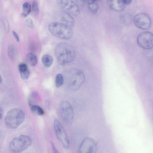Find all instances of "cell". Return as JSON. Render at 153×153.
Segmentation results:
<instances>
[{
    "mask_svg": "<svg viewBox=\"0 0 153 153\" xmlns=\"http://www.w3.org/2000/svg\"><path fill=\"white\" fill-rule=\"evenodd\" d=\"M54 53L58 63L62 65L71 62L75 56V51L73 47L64 42L59 43L56 46Z\"/></svg>",
    "mask_w": 153,
    "mask_h": 153,
    "instance_id": "cell-1",
    "label": "cell"
},
{
    "mask_svg": "<svg viewBox=\"0 0 153 153\" xmlns=\"http://www.w3.org/2000/svg\"><path fill=\"white\" fill-rule=\"evenodd\" d=\"M65 79L68 88L72 91H76L84 83L85 76L81 70L72 68L66 71Z\"/></svg>",
    "mask_w": 153,
    "mask_h": 153,
    "instance_id": "cell-2",
    "label": "cell"
},
{
    "mask_svg": "<svg viewBox=\"0 0 153 153\" xmlns=\"http://www.w3.org/2000/svg\"><path fill=\"white\" fill-rule=\"evenodd\" d=\"M49 30L55 37L63 39H69L73 35L71 27L59 22L50 23L48 25Z\"/></svg>",
    "mask_w": 153,
    "mask_h": 153,
    "instance_id": "cell-3",
    "label": "cell"
},
{
    "mask_svg": "<svg viewBox=\"0 0 153 153\" xmlns=\"http://www.w3.org/2000/svg\"><path fill=\"white\" fill-rule=\"evenodd\" d=\"M25 118V114L22 110L18 108H13L7 112L4 121L8 128L14 129L23 122Z\"/></svg>",
    "mask_w": 153,
    "mask_h": 153,
    "instance_id": "cell-4",
    "label": "cell"
},
{
    "mask_svg": "<svg viewBox=\"0 0 153 153\" xmlns=\"http://www.w3.org/2000/svg\"><path fill=\"white\" fill-rule=\"evenodd\" d=\"M32 140L29 136L21 135L13 138L9 146L10 151L13 153H20L27 149L31 145Z\"/></svg>",
    "mask_w": 153,
    "mask_h": 153,
    "instance_id": "cell-5",
    "label": "cell"
},
{
    "mask_svg": "<svg viewBox=\"0 0 153 153\" xmlns=\"http://www.w3.org/2000/svg\"><path fill=\"white\" fill-rule=\"evenodd\" d=\"M59 111L61 118L65 123L70 124L72 122L73 110L69 102L66 100L62 101L59 105Z\"/></svg>",
    "mask_w": 153,
    "mask_h": 153,
    "instance_id": "cell-6",
    "label": "cell"
},
{
    "mask_svg": "<svg viewBox=\"0 0 153 153\" xmlns=\"http://www.w3.org/2000/svg\"><path fill=\"white\" fill-rule=\"evenodd\" d=\"M53 126L57 138L64 148L68 149L69 146V141L63 126L60 122L57 119L54 121Z\"/></svg>",
    "mask_w": 153,
    "mask_h": 153,
    "instance_id": "cell-7",
    "label": "cell"
},
{
    "mask_svg": "<svg viewBox=\"0 0 153 153\" xmlns=\"http://www.w3.org/2000/svg\"><path fill=\"white\" fill-rule=\"evenodd\" d=\"M138 45L145 49H150L153 47V35L150 32L145 31L140 33L137 38Z\"/></svg>",
    "mask_w": 153,
    "mask_h": 153,
    "instance_id": "cell-8",
    "label": "cell"
},
{
    "mask_svg": "<svg viewBox=\"0 0 153 153\" xmlns=\"http://www.w3.org/2000/svg\"><path fill=\"white\" fill-rule=\"evenodd\" d=\"M58 4L64 11L71 15L77 16L80 13L77 5L72 0H58Z\"/></svg>",
    "mask_w": 153,
    "mask_h": 153,
    "instance_id": "cell-9",
    "label": "cell"
},
{
    "mask_svg": "<svg viewBox=\"0 0 153 153\" xmlns=\"http://www.w3.org/2000/svg\"><path fill=\"white\" fill-rule=\"evenodd\" d=\"M97 149V143L94 139L87 137L80 144L78 150L80 153H95Z\"/></svg>",
    "mask_w": 153,
    "mask_h": 153,
    "instance_id": "cell-10",
    "label": "cell"
},
{
    "mask_svg": "<svg viewBox=\"0 0 153 153\" xmlns=\"http://www.w3.org/2000/svg\"><path fill=\"white\" fill-rule=\"evenodd\" d=\"M135 25L138 28L147 30L150 27L151 24V19L146 14L140 13L136 15L134 19Z\"/></svg>",
    "mask_w": 153,
    "mask_h": 153,
    "instance_id": "cell-11",
    "label": "cell"
},
{
    "mask_svg": "<svg viewBox=\"0 0 153 153\" xmlns=\"http://www.w3.org/2000/svg\"><path fill=\"white\" fill-rule=\"evenodd\" d=\"M57 18L59 22L65 24L70 27L73 26L74 20L72 15L68 13L61 11L57 14Z\"/></svg>",
    "mask_w": 153,
    "mask_h": 153,
    "instance_id": "cell-12",
    "label": "cell"
},
{
    "mask_svg": "<svg viewBox=\"0 0 153 153\" xmlns=\"http://www.w3.org/2000/svg\"><path fill=\"white\" fill-rule=\"evenodd\" d=\"M106 2L110 9L114 11H122L125 8V5L121 0H106Z\"/></svg>",
    "mask_w": 153,
    "mask_h": 153,
    "instance_id": "cell-13",
    "label": "cell"
},
{
    "mask_svg": "<svg viewBox=\"0 0 153 153\" xmlns=\"http://www.w3.org/2000/svg\"><path fill=\"white\" fill-rule=\"evenodd\" d=\"M26 59L27 62L32 66L36 65L38 62L36 55L33 53L30 52L26 56Z\"/></svg>",
    "mask_w": 153,
    "mask_h": 153,
    "instance_id": "cell-14",
    "label": "cell"
},
{
    "mask_svg": "<svg viewBox=\"0 0 153 153\" xmlns=\"http://www.w3.org/2000/svg\"><path fill=\"white\" fill-rule=\"evenodd\" d=\"M42 61L44 66L48 68L53 64V59L51 56L48 54H45L42 56Z\"/></svg>",
    "mask_w": 153,
    "mask_h": 153,
    "instance_id": "cell-15",
    "label": "cell"
},
{
    "mask_svg": "<svg viewBox=\"0 0 153 153\" xmlns=\"http://www.w3.org/2000/svg\"><path fill=\"white\" fill-rule=\"evenodd\" d=\"M88 7L90 11L93 13H96L98 10V4L96 1L89 0L88 2Z\"/></svg>",
    "mask_w": 153,
    "mask_h": 153,
    "instance_id": "cell-16",
    "label": "cell"
},
{
    "mask_svg": "<svg viewBox=\"0 0 153 153\" xmlns=\"http://www.w3.org/2000/svg\"><path fill=\"white\" fill-rule=\"evenodd\" d=\"M22 15L23 17H26L28 15L31 11V5L27 2H25L22 5Z\"/></svg>",
    "mask_w": 153,
    "mask_h": 153,
    "instance_id": "cell-17",
    "label": "cell"
},
{
    "mask_svg": "<svg viewBox=\"0 0 153 153\" xmlns=\"http://www.w3.org/2000/svg\"><path fill=\"white\" fill-rule=\"evenodd\" d=\"M32 111L34 113L39 115H43L44 111L43 109L39 106L33 105L30 106Z\"/></svg>",
    "mask_w": 153,
    "mask_h": 153,
    "instance_id": "cell-18",
    "label": "cell"
},
{
    "mask_svg": "<svg viewBox=\"0 0 153 153\" xmlns=\"http://www.w3.org/2000/svg\"><path fill=\"white\" fill-rule=\"evenodd\" d=\"M64 77L63 75L61 74H57L55 77V85L57 87H59L64 83Z\"/></svg>",
    "mask_w": 153,
    "mask_h": 153,
    "instance_id": "cell-19",
    "label": "cell"
},
{
    "mask_svg": "<svg viewBox=\"0 0 153 153\" xmlns=\"http://www.w3.org/2000/svg\"><path fill=\"white\" fill-rule=\"evenodd\" d=\"M122 22L126 25H128L131 23L132 20V17L129 14H125L121 17Z\"/></svg>",
    "mask_w": 153,
    "mask_h": 153,
    "instance_id": "cell-20",
    "label": "cell"
},
{
    "mask_svg": "<svg viewBox=\"0 0 153 153\" xmlns=\"http://www.w3.org/2000/svg\"><path fill=\"white\" fill-rule=\"evenodd\" d=\"M1 21L3 25L5 32L6 33H8L9 30L10 26L8 20L5 17H2Z\"/></svg>",
    "mask_w": 153,
    "mask_h": 153,
    "instance_id": "cell-21",
    "label": "cell"
},
{
    "mask_svg": "<svg viewBox=\"0 0 153 153\" xmlns=\"http://www.w3.org/2000/svg\"><path fill=\"white\" fill-rule=\"evenodd\" d=\"M8 53L9 57L12 59H14L15 56V49L13 45H10L8 48Z\"/></svg>",
    "mask_w": 153,
    "mask_h": 153,
    "instance_id": "cell-22",
    "label": "cell"
},
{
    "mask_svg": "<svg viewBox=\"0 0 153 153\" xmlns=\"http://www.w3.org/2000/svg\"><path fill=\"white\" fill-rule=\"evenodd\" d=\"M21 78L23 79H27L29 77L30 71L28 69L19 71Z\"/></svg>",
    "mask_w": 153,
    "mask_h": 153,
    "instance_id": "cell-23",
    "label": "cell"
},
{
    "mask_svg": "<svg viewBox=\"0 0 153 153\" xmlns=\"http://www.w3.org/2000/svg\"><path fill=\"white\" fill-rule=\"evenodd\" d=\"M32 9L33 12L36 14H38L39 13V8L37 1H34L32 4Z\"/></svg>",
    "mask_w": 153,
    "mask_h": 153,
    "instance_id": "cell-24",
    "label": "cell"
},
{
    "mask_svg": "<svg viewBox=\"0 0 153 153\" xmlns=\"http://www.w3.org/2000/svg\"><path fill=\"white\" fill-rule=\"evenodd\" d=\"M26 26L29 28L31 29L33 27V22L32 20L30 18L27 19L25 21Z\"/></svg>",
    "mask_w": 153,
    "mask_h": 153,
    "instance_id": "cell-25",
    "label": "cell"
},
{
    "mask_svg": "<svg viewBox=\"0 0 153 153\" xmlns=\"http://www.w3.org/2000/svg\"><path fill=\"white\" fill-rule=\"evenodd\" d=\"M12 33L16 41L19 42L20 40V38L18 34L14 31H12Z\"/></svg>",
    "mask_w": 153,
    "mask_h": 153,
    "instance_id": "cell-26",
    "label": "cell"
},
{
    "mask_svg": "<svg viewBox=\"0 0 153 153\" xmlns=\"http://www.w3.org/2000/svg\"><path fill=\"white\" fill-rule=\"evenodd\" d=\"M123 2L125 5H129L132 2V0H121Z\"/></svg>",
    "mask_w": 153,
    "mask_h": 153,
    "instance_id": "cell-27",
    "label": "cell"
},
{
    "mask_svg": "<svg viewBox=\"0 0 153 153\" xmlns=\"http://www.w3.org/2000/svg\"><path fill=\"white\" fill-rule=\"evenodd\" d=\"M51 144L52 146V149L54 152L55 153H58L59 152L56 148V147L54 145V144L52 143H51Z\"/></svg>",
    "mask_w": 153,
    "mask_h": 153,
    "instance_id": "cell-28",
    "label": "cell"
},
{
    "mask_svg": "<svg viewBox=\"0 0 153 153\" xmlns=\"http://www.w3.org/2000/svg\"><path fill=\"white\" fill-rule=\"evenodd\" d=\"M77 1L79 2L80 4H83L85 1V0H77Z\"/></svg>",
    "mask_w": 153,
    "mask_h": 153,
    "instance_id": "cell-29",
    "label": "cell"
},
{
    "mask_svg": "<svg viewBox=\"0 0 153 153\" xmlns=\"http://www.w3.org/2000/svg\"><path fill=\"white\" fill-rule=\"evenodd\" d=\"M2 115V108L0 107V120L1 119Z\"/></svg>",
    "mask_w": 153,
    "mask_h": 153,
    "instance_id": "cell-30",
    "label": "cell"
},
{
    "mask_svg": "<svg viewBox=\"0 0 153 153\" xmlns=\"http://www.w3.org/2000/svg\"><path fill=\"white\" fill-rule=\"evenodd\" d=\"M2 80V77L1 76V75H0V84Z\"/></svg>",
    "mask_w": 153,
    "mask_h": 153,
    "instance_id": "cell-31",
    "label": "cell"
},
{
    "mask_svg": "<svg viewBox=\"0 0 153 153\" xmlns=\"http://www.w3.org/2000/svg\"><path fill=\"white\" fill-rule=\"evenodd\" d=\"M95 0V1H97V0Z\"/></svg>",
    "mask_w": 153,
    "mask_h": 153,
    "instance_id": "cell-32",
    "label": "cell"
}]
</instances>
